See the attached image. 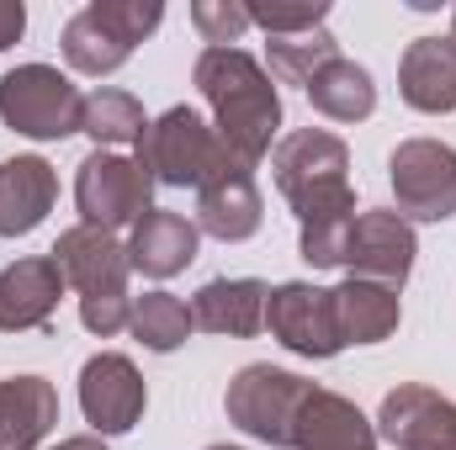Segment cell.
I'll list each match as a JSON object with an SVG mask.
<instances>
[{
    "mask_svg": "<svg viewBox=\"0 0 456 450\" xmlns=\"http://www.w3.org/2000/svg\"><path fill=\"white\" fill-rule=\"evenodd\" d=\"M127 318H133V297H80V324L91 334L112 339L127 329Z\"/></svg>",
    "mask_w": 456,
    "mask_h": 450,
    "instance_id": "f546056e",
    "label": "cell"
},
{
    "mask_svg": "<svg viewBox=\"0 0 456 450\" xmlns=\"http://www.w3.org/2000/svg\"><path fill=\"white\" fill-rule=\"evenodd\" d=\"M138 165L149 170L154 186H175V191H202L213 175H224L233 165H244L208 117L197 107H170L165 117L149 122L143 143H138Z\"/></svg>",
    "mask_w": 456,
    "mask_h": 450,
    "instance_id": "3957f363",
    "label": "cell"
},
{
    "mask_svg": "<svg viewBox=\"0 0 456 450\" xmlns=\"http://www.w3.org/2000/svg\"><path fill=\"white\" fill-rule=\"evenodd\" d=\"M64 270L53 254H27L16 265L0 270V334H27V329H48L64 297Z\"/></svg>",
    "mask_w": 456,
    "mask_h": 450,
    "instance_id": "4fadbf2b",
    "label": "cell"
},
{
    "mask_svg": "<svg viewBox=\"0 0 456 450\" xmlns=\"http://www.w3.org/2000/svg\"><path fill=\"white\" fill-rule=\"evenodd\" d=\"M265 302L271 286L255 276H218L191 297V318L208 334H228V339H249L265 329Z\"/></svg>",
    "mask_w": 456,
    "mask_h": 450,
    "instance_id": "ac0fdd59",
    "label": "cell"
},
{
    "mask_svg": "<svg viewBox=\"0 0 456 450\" xmlns=\"http://www.w3.org/2000/svg\"><path fill=\"white\" fill-rule=\"evenodd\" d=\"M21 32H27V5L21 0H0V53L16 48Z\"/></svg>",
    "mask_w": 456,
    "mask_h": 450,
    "instance_id": "4dcf8cb0",
    "label": "cell"
},
{
    "mask_svg": "<svg viewBox=\"0 0 456 450\" xmlns=\"http://www.w3.org/2000/svg\"><path fill=\"white\" fill-rule=\"evenodd\" d=\"M308 101H314V112L330 117V122H366L377 112V80H371V69H361L355 59L340 53L335 64H324L308 80Z\"/></svg>",
    "mask_w": 456,
    "mask_h": 450,
    "instance_id": "7402d4cb",
    "label": "cell"
},
{
    "mask_svg": "<svg viewBox=\"0 0 456 450\" xmlns=\"http://www.w3.org/2000/svg\"><path fill=\"white\" fill-rule=\"evenodd\" d=\"M202 249V228L191 223L186 213H170V207H154L133 223V238H127V260L133 270H143L149 281H170L181 276Z\"/></svg>",
    "mask_w": 456,
    "mask_h": 450,
    "instance_id": "9a60e30c",
    "label": "cell"
},
{
    "mask_svg": "<svg viewBox=\"0 0 456 450\" xmlns=\"http://www.w3.org/2000/svg\"><path fill=\"white\" fill-rule=\"evenodd\" d=\"M260 223H265V202H260L249 165H233L197 191V228L202 233H213L224 244H244L260 233Z\"/></svg>",
    "mask_w": 456,
    "mask_h": 450,
    "instance_id": "2e32d148",
    "label": "cell"
},
{
    "mask_svg": "<svg viewBox=\"0 0 456 450\" xmlns=\"http://www.w3.org/2000/svg\"><path fill=\"white\" fill-rule=\"evenodd\" d=\"M319 387L297 371H281L271 360H255L244 371H233L224 392V414L233 430H244L249 440L271 450H297V424H303V408Z\"/></svg>",
    "mask_w": 456,
    "mask_h": 450,
    "instance_id": "277c9868",
    "label": "cell"
},
{
    "mask_svg": "<svg viewBox=\"0 0 456 450\" xmlns=\"http://www.w3.org/2000/svg\"><path fill=\"white\" fill-rule=\"evenodd\" d=\"M59 424L48 376H0V450H37Z\"/></svg>",
    "mask_w": 456,
    "mask_h": 450,
    "instance_id": "d6986e66",
    "label": "cell"
},
{
    "mask_svg": "<svg viewBox=\"0 0 456 450\" xmlns=\"http://www.w3.org/2000/svg\"><path fill=\"white\" fill-rule=\"evenodd\" d=\"M249 27H260L265 37H308L324 32L330 21V0H249Z\"/></svg>",
    "mask_w": 456,
    "mask_h": 450,
    "instance_id": "4316f807",
    "label": "cell"
},
{
    "mask_svg": "<svg viewBox=\"0 0 456 450\" xmlns=\"http://www.w3.org/2000/svg\"><path fill=\"white\" fill-rule=\"evenodd\" d=\"M48 450H107V440L102 435H69V440H59V446H48Z\"/></svg>",
    "mask_w": 456,
    "mask_h": 450,
    "instance_id": "1f68e13d",
    "label": "cell"
},
{
    "mask_svg": "<svg viewBox=\"0 0 456 450\" xmlns=\"http://www.w3.org/2000/svg\"><path fill=\"white\" fill-rule=\"evenodd\" d=\"M377 440L398 450H456V403L425 382H403L377 408Z\"/></svg>",
    "mask_w": 456,
    "mask_h": 450,
    "instance_id": "8fae6325",
    "label": "cell"
},
{
    "mask_svg": "<svg viewBox=\"0 0 456 450\" xmlns=\"http://www.w3.org/2000/svg\"><path fill=\"white\" fill-rule=\"evenodd\" d=\"M80 107L86 96L53 64H16L0 75V122L32 143H59L80 133Z\"/></svg>",
    "mask_w": 456,
    "mask_h": 450,
    "instance_id": "5b68a950",
    "label": "cell"
},
{
    "mask_svg": "<svg viewBox=\"0 0 456 450\" xmlns=\"http://www.w3.org/2000/svg\"><path fill=\"white\" fill-rule=\"evenodd\" d=\"M452 43H456V11H452Z\"/></svg>",
    "mask_w": 456,
    "mask_h": 450,
    "instance_id": "d6a6232c",
    "label": "cell"
},
{
    "mask_svg": "<svg viewBox=\"0 0 456 450\" xmlns=\"http://www.w3.org/2000/svg\"><path fill=\"white\" fill-rule=\"evenodd\" d=\"M265 329L281 350H292L303 360H335L345 350L340 324H335V286H314V281L271 286Z\"/></svg>",
    "mask_w": 456,
    "mask_h": 450,
    "instance_id": "ba28073f",
    "label": "cell"
},
{
    "mask_svg": "<svg viewBox=\"0 0 456 450\" xmlns=\"http://www.w3.org/2000/svg\"><path fill=\"white\" fill-rule=\"evenodd\" d=\"M64 270V281L80 292V297H127V276H133V260H127V244L107 233V228L75 223L59 233V244L48 249Z\"/></svg>",
    "mask_w": 456,
    "mask_h": 450,
    "instance_id": "7c38bea8",
    "label": "cell"
},
{
    "mask_svg": "<svg viewBox=\"0 0 456 450\" xmlns=\"http://www.w3.org/2000/svg\"><path fill=\"white\" fill-rule=\"evenodd\" d=\"M398 96L425 117L456 112V43L452 37H414L398 59Z\"/></svg>",
    "mask_w": 456,
    "mask_h": 450,
    "instance_id": "e0dca14e",
    "label": "cell"
},
{
    "mask_svg": "<svg viewBox=\"0 0 456 450\" xmlns=\"http://www.w3.org/2000/svg\"><path fill=\"white\" fill-rule=\"evenodd\" d=\"M59 202V175L43 154L0 159V238H27Z\"/></svg>",
    "mask_w": 456,
    "mask_h": 450,
    "instance_id": "5bb4252c",
    "label": "cell"
},
{
    "mask_svg": "<svg viewBox=\"0 0 456 450\" xmlns=\"http://www.w3.org/2000/svg\"><path fill=\"white\" fill-rule=\"evenodd\" d=\"M80 133L96 143V149H127V143H143L149 133V117H143V101L133 91H117V85H96L80 107Z\"/></svg>",
    "mask_w": 456,
    "mask_h": 450,
    "instance_id": "603a6c76",
    "label": "cell"
},
{
    "mask_svg": "<svg viewBox=\"0 0 456 450\" xmlns=\"http://www.w3.org/2000/svg\"><path fill=\"white\" fill-rule=\"evenodd\" d=\"M75 207L80 223L91 228H133L143 213H154V181L138 165V154H117V149H91L75 170Z\"/></svg>",
    "mask_w": 456,
    "mask_h": 450,
    "instance_id": "8992f818",
    "label": "cell"
},
{
    "mask_svg": "<svg viewBox=\"0 0 456 450\" xmlns=\"http://www.w3.org/2000/svg\"><path fill=\"white\" fill-rule=\"evenodd\" d=\"M414 254H419V238H414V223H409V218H398L393 207L355 213L350 249H345V270H350V276L382 281V286L403 292V281H409V270H414Z\"/></svg>",
    "mask_w": 456,
    "mask_h": 450,
    "instance_id": "30bf717a",
    "label": "cell"
},
{
    "mask_svg": "<svg viewBox=\"0 0 456 450\" xmlns=\"http://www.w3.org/2000/svg\"><path fill=\"white\" fill-rule=\"evenodd\" d=\"M208 450H239V446H208Z\"/></svg>",
    "mask_w": 456,
    "mask_h": 450,
    "instance_id": "836d02e7",
    "label": "cell"
},
{
    "mask_svg": "<svg viewBox=\"0 0 456 450\" xmlns=\"http://www.w3.org/2000/svg\"><path fill=\"white\" fill-rule=\"evenodd\" d=\"M86 11H91L112 37H122L127 48H138V43L165 21V5H159V0H91Z\"/></svg>",
    "mask_w": 456,
    "mask_h": 450,
    "instance_id": "83f0119b",
    "label": "cell"
},
{
    "mask_svg": "<svg viewBox=\"0 0 456 450\" xmlns=\"http://www.w3.org/2000/svg\"><path fill=\"white\" fill-rule=\"evenodd\" d=\"M297 450H377V424L340 392L319 387L303 408Z\"/></svg>",
    "mask_w": 456,
    "mask_h": 450,
    "instance_id": "44dd1931",
    "label": "cell"
},
{
    "mask_svg": "<svg viewBox=\"0 0 456 450\" xmlns=\"http://www.w3.org/2000/svg\"><path fill=\"white\" fill-rule=\"evenodd\" d=\"M271 175L276 191L287 197L297 228L345 223L355 218V191H350V149L330 127H297L276 138L271 149Z\"/></svg>",
    "mask_w": 456,
    "mask_h": 450,
    "instance_id": "7a4b0ae2",
    "label": "cell"
},
{
    "mask_svg": "<svg viewBox=\"0 0 456 450\" xmlns=\"http://www.w3.org/2000/svg\"><path fill=\"white\" fill-rule=\"evenodd\" d=\"M335 324H340L345 344H382L387 334H398L403 302H398V292L382 286V281L345 276L340 286H335Z\"/></svg>",
    "mask_w": 456,
    "mask_h": 450,
    "instance_id": "ffe728a7",
    "label": "cell"
},
{
    "mask_svg": "<svg viewBox=\"0 0 456 450\" xmlns=\"http://www.w3.org/2000/svg\"><path fill=\"white\" fill-rule=\"evenodd\" d=\"M393 213L409 223H446L456 218V149L441 138H403L387 159Z\"/></svg>",
    "mask_w": 456,
    "mask_h": 450,
    "instance_id": "52a82bcc",
    "label": "cell"
},
{
    "mask_svg": "<svg viewBox=\"0 0 456 450\" xmlns=\"http://www.w3.org/2000/svg\"><path fill=\"white\" fill-rule=\"evenodd\" d=\"M191 80L202 101L213 107L218 138L255 170L276 149V133H281V91L271 69L244 48H202L191 64Z\"/></svg>",
    "mask_w": 456,
    "mask_h": 450,
    "instance_id": "6da1fadb",
    "label": "cell"
},
{
    "mask_svg": "<svg viewBox=\"0 0 456 450\" xmlns=\"http://www.w3.org/2000/svg\"><path fill=\"white\" fill-rule=\"evenodd\" d=\"M59 48H64V64L69 69H80V75H91V80H102V75H117L127 59H133V48L112 37L91 11H75L69 21H64V37H59Z\"/></svg>",
    "mask_w": 456,
    "mask_h": 450,
    "instance_id": "d4e9b609",
    "label": "cell"
},
{
    "mask_svg": "<svg viewBox=\"0 0 456 450\" xmlns=\"http://www.w3.org/2000/svg\"><path fill=\"white\" fill-rule=\"evenodd\" d=\"M127 329H133V339H138L143 350L170 355V350H181V344L191 339L197 318H191V302H181L175 292H143V297H133Z\"/></svg>",
    "mask_w": 456,
    "mask_h": 450,
    "instance_id": "cb8c5ba5",
    "label": "cell"
},
{
    "mask_svg": "<svg viewBox=\"0 0 456 450\" xmlns=\"http://www.w3.org/2000/svg\"><path fill=\"white\" fill-rule=\"evenodd\" d=\"M335 59H340V43H335L330 32H308V37H271V43H265L271 80H281V85H303V91H308V80H314L324 64H335Z\"/></svg>",
    "mask_w": 456,
    "mask_h": 450,
    "instance_id": "484cf974",
    "label": "cell"
},
{
    "mask_svg": "<svg viewBox=\"0 0 456 450\" xmlns=\"http://www.w3.org/2000/svg\"><path fill=\"white\" fill-rule=\"evenodd\" d=\"M143 408H149V387H143V376H138V366L127 355L102 350V355H91L80 366V414H86L91 435L107 440V435L138 430Z\"/></svg>",
    "mask_w": 456,
    "mask_h": 450,
    "instance_id": "9c48e42d",
    "label": "cell"
},
{
    "mask_svg": "<svg viewBox=\"0 0 456 450\" xmlns=\"http://www.w3.org/2000/svg\"><path fill=\"white\" fill-rule=\"evenodd\" d=\"M191 27L202 32L208 48H233L249 32V11L244 0H191Z\"/></svg>",
    "mask_w": 456,
    "mask_h": 450,
    "instance_id": "f1b7e54d",
    "label": "cell"
}]
</instances>
